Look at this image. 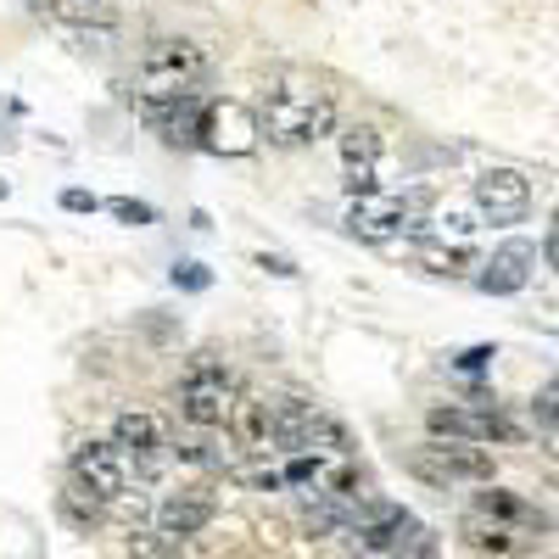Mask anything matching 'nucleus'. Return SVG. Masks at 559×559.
Masks as SVG:
<instances>
[{"instance_id": "nucleus-2", "label": "nucleus", "mask_w": 559, "mask_h": 559, "mask_svg": "<svg viewBox=\"0 0 559 559\" xmlns=\"http://www.w3.org/2000/svg\"><path fill=\"white\" fill-rule=\"evenodd\" d=\"M213 62L197 39L185 34H163L146 45V57H140V102H168V96H197L207 84Z\"/></svg>"}, {"instance_id": "nucleus-18", "label": "nucleus", "mask_w": 559, "mask_h": 559, "mask_svg": "<svg viewBox=\"0 0 559 559\" xmlns=\"http://www.w3.org/2000/svg\"><path fill=\"white\" fill-rule=\"evenodd\" d=\"M51 7V17L57 23H68V28H96V34H112L118 28V12L107 7V0H45Z\"/></svg>"}, {"instance_id": "nucleus-30", "label": "nucleus", "mask_w": 559, "mask_h": 559, "mask_svg": "<svg viewBox=\"0 0 559 559\" xmlns=\"http://www.w3.org/2000/svg\"><path fill=\"white\" fill-rule=\"evenodd\" d=\"M0 202H7V179H0Z\"/></svg>"}, {"instance_id": "nucleus-16", "label": "nucleus", "mask_w": 559, "mask_h": 559, "mask_svg": "<svg viewBox=\"0 0 559 559\" xmlns=\"http://www.w3.org/2000/svg\"><path fill=\"white\" fill-rule=\"evenodd\" d=\"M459 537L471 543L476 554H492V559H515V554L526 548V532H515V526H498V521L476 515V509L459 521Z\"/></svg>"}, {"instance_id": "nucleus-11", "label": "nucleus", "mask_w": 559, "mask_h": 559, "mask_svg": "<svg viewBox=\"0 0 559 559\" xmlns=\"http://www.w3.org/2000/svg\"><path fill=\"white\" fill-rule=\"evenodd\" d=\"M140 112H146V123L168 140V146H197V134H202V90L197 96H168V102H140Z\"/></svg>"}, {"instance_id": "nucleus-24", "label": "nucleus", "mask_w": 559, "mask_h": 559, "mask_svg": "<svg viewBox=\"0 0 559 559\" xmlns=\"http://www.w3.org/2000/svg\"><path fill=\"white\" fill-rule=\"evenodd\" d=\"M532 414L543 419L548 431H559V381H554V386H543V392L532 397Z\"/></svg>"}, {"instance_id": "nucleus-7", "label": "nucleus", "mask_w": 559, "mask_h": 559, "mask_svg": "<svg viewBox=\"0 0 559 559\" xmlns=\"http://www.w3.org/2000/svg\"><path fill=\"white\" fill-rule=\"evenodd\" d=\"M471 197H476V213L487 224H521L532 207V185L521 168H487V174H476Z\"/></svg>"}, {"instance_id": "nucleus-28", "label": "nucleus", "mask_w": 559, "mask_h": 559, "mask_svg": "<svg viewBox=\"0 0 559 559\" xmlns=\"http://www.w3.org/2000/svg\"><path fill=\"white\" fill-rule=\"evenodd\" d=\"M258 263H263L269 274H280V280H292V274H297V263H292V258H269V252H263Z\"/></svg>"}, {"instance_id": "nucleus-23", "label": "nucleus", "mask_w": 559, "mask_h": 559, "mask_svg": "<svg viewBox=\"0 0 559 559\" xmlns=\"http://www.w3.org/2000/svg\"><path fill=\"white\" fill-rule=\"evenodd\" d=\"M107 207H112V213H118L123 224H157V207H152V202H134V197H112Z\"/></svg>"}, {"instance_id": "nucleus-4", "label": "nucleus", "mask_w": 559, "mask_h": 559, "mask_svg": "<svg viewBox=\"0 0 559 559\" xmlns=\"http://www.w3.org/2000/svg\"><path fill=\"white\" fill-rule=\"evenodd\" d=\"M426 431L437 437V442H515L521 437V426L509 419L503 408H492V403H481V408H431L426 414Z\"/></svg>"}, {"instance_id": "nucleus-10", "label": "nucleus", "mask_w": 559, "mask_h": 559, "mask_svg": "<svg viewBox=\"0 0 559 559\" xmlns=\"http://www.w3.org/2000/svg\"><path fill=\"white\" fill-rule=\"evenodd\" d=\"M112 442H118V453L123 459H134V471L140 476H157V464H163V426L152 414H140V408H123L118 419H112Z\"/></svg>"}, {"instance_id": "nucleus-5", "label": "nucleus", "mask_w": 559, "mask_h": 559, "mask_svg": "<svg viewBox=\"0 0 559 559\" xmlns=\"http://www.w3.org/2000/svg\"><path fill=\"white\" fill-rule=\"evenodd\" d=\"M419 197H397V191H364L347 207V229L358 241H397L403 229L414 224Z\"/></svg>"}, {"instance_id": "nucleus-25", "label": "nucleus", "mask_w": 559, "mask_h": 559, "mask_svg": "<svg viewBox=\"0 0 559 559\" xmlns=\"http://www.w3.org/2000/svg\"><path fill=\"white\" fill-rule=\"evenodd\" d=\"M174 286L202 292V286H207V269H202V263H179V269H174Z\"/></svg>"}, {"instance_id": "nucleus-20", "label": "nucleus", "mask_w": 559, "mask_h": 559, "mask_svg": "<svg viewBox=\"0 0 559 559\" xmlns=\"http://www.w3.org/2000/svg\"><path fill=\"white\" fill-rule=\"evenodd\" d=\"M397 559H442V548H437V537L419 526V521H408V532L397 537V548H392Z\"/></svg>"}, {"instance_id": "nucleus-21", "label": "nucleus", "mask_w": 559, "mask_h": 559, "mask_svg": "<svg viewBox=\"0 0 559 559\" xmlns=\"http://www.w3.org/2000/svg\"><path fill=\"white\" fill-rule=\"evenodd\" d=\"M62 515H68L73 526H96V521H102V498H90L84 487H68V492H62Z\"/></svg>"}, {"instance_id": "nucleus-26", "label": "nucleus", "mask_w": 559, "mask_h": 559, "mask_svg": "<svg viewBox=\"0 0 559 559\" xmlns=\"http://www.w3.org/2000/svg\"><path fill=\"white\" fill-rule=\"evenodd\" d=\"M62 207H68V213H96L102 202L90 197V191H62Z\"/></svg>"}, {"instance_id": "nucleus-13", "label": "nucleus", "mask_w": 559, "mask_h": 559, "mask_svg": "<svg viewBox=\"0 0 559 559\" xmlns=\"http://www.w3.org/2000/svg\"><path fill=\"white\" fill-rule=\"evenodd\" d=\"M532 263H537V247H526V241H509V247H498L487 263H481V274H476V286L487 292V297H515L526 280H532Z\"/></svg>"}, {"instance_id": "nucleus-29", "label": "nucleus", "mask_w": 559, "mask_h": 559, "mask_svg": "<svg viewBox=\"0 0 559 559\" xmlns=\"http://www.w3.org/2000/svg\"><path fill=\"white\" fill-rule=\"evenodd\" d=\"M492 358H498L492 347H471V353L459 358V369H481V364H492Z\"/></svg>"}, {"instance_id": "nucleus-27", "label": "nucleus", "mask_w": 559, "mask_h": 559, "mask_svg": "<svg viewBox=\"0 0 559 559\" xmlns=\"http://www.w3.org/2000/svg\"><path fill=\"white\" fill-rule=\"evenodd\" d=\"M543 258H548V269H559V213H554L548 236H543Z\"/></svg>"}, {"instance_id": "nucleus-15", "label": "nucleus", "mask_w": 559, "mask_h": 559, "mask_svg": "<svg viewBox=\"0 0 559 559\" xmlns=\"http://www.w3.org/2000/svg\"><path fill=\"white\" fill-rule=\"evenodd\" d=\"M476 515H487V521H498V526H515V532H543L548 526V515L537 503H526L521 492H503V487H487V492H476Z\"/></svg>"}, {"instance_id": "nucleus-17", "label": "nucleus", "mask_w": 559, "mask_h": 559, "mask_svg": "<svg viewBox=\"0 0 559 559\" xmlns=\"http://www.w3.org/2000/svg\"><path fill=\"white\" fill-rule=\"evenodd\" d=\"M229 426H236V437H241L247 453H269L274 448V403L269 397H236Z\"/></svg>"}, {"instance_id": "nucleus-22", "label": "nucleus", "mask_w": 559, "mask_h": 559, "mask_svg": "<svg viewBox=\"0 0 559 559\" xmlns=\"http://www.w3.org/2000/svg\"><path fill=\"white\" fill-rule=\"evenodd\" d=\"M419 263H426L431 274H464L471 269V252L464 247H419Z\"/></svg>"}, {"instance_id": "nucleus-9", "label": "nucleus", "mask_w": 559, "mask_h": 559, "mask_svg": "<svg viewBox=\"0 0 559 559\" xmlns=\"http://www.w3.org/2000/svg\"><path fill=\"white\" fill-rule=\"evenodd\" d=\"M197 146L224 152V157H241V152H252V146H258V118H252L241 102H207Z\"/></svg>"}, {"instance_id": "nucleus-8", "label": "nucleus", "mask_w": 559, "mask_h": 559, "mask_svg": "<svg viewBox=\"0 0 559 559\" xmlns=\"http://www.w3.org/2000/svg\"><path fill=\"white\" fill-rule=\"evenodd\" d=\"M414 471L426 481H492V453L481 442H437L426 453H414Z\"/></svg>"}, {"instance_id": "nucleus-19", "label": "nucleus", "mask_w": 559, "mask_h": 559, "mask_svg": "<svg viewBox=\"0 0 559 559\" xmlns=\"http://www.w3.org/2000/svg\"><path fill=\"white\" fill-rule=\"evenodd\" d=\"M129 559H185V554H179V537H168V532H134Z\"/></svg>"}, {"instance_id": "nucleus-6", "label": "nucleus", "mask_w": 559, "mask_h": 559, "mask_svg": "<svg viewBox=\"0 0 559 559\" xmlns=\"http://www.w3.org/2000/svg\"><path fill=\"white\" fill-rule=\"evenodd\" d=\"M73 487H84L102 503H118L129 492V464H123L118 442H79L73 448Z\"/></svg>"}, {"instance_id": "nucleus-12", "label": "nucleus", "mask_w": 559, "mask_h": 559, "mask_svg": "<svg viewBox=\"0 0 559 559\" xmlns=\"http://www.w3.org/2000/svg\"><path fill=\"white\" fill-rule=\"evenodd\" d=\"M376 168H381V129H376V123H347V129H342V174H347V191H353V197L376 191Z\"/></svg>"}, {"instance_id": "nucleus-14", "label": "nucleus", "mask_w": 559, "mask_h": 559, "mask_svg": "<svg viewBox=\"0 0 559 559\" xmlns=\"http://www.w3.org/2000/svg\"><path fill=\"white\" fill-rule=\"evenodd\" d=\"M213 526V498L207 492H168L163 503H157V532H168V537H197V532H207Z\"/></svg>"}, {"instance_id": "nucleus-1", "label": "nucleus", "mask_w": 559, "mask_h": 559, "mask_svg": "<svg viewBox=\"0 0 559 559\" xmlns=\"http://www.w3.org/2000/svg\"><path fill=\"white\" fill-rule=\"evenodd\" d=\"M252 118H258V134L280 152L313 146V140H324L336 129V90L308 68H286L263 84Z\"/></svg>"}, {"instance_id": "nucleus-3", "label": "nucleus", "mask_w": 559, "mask_h": 559, "mask_svg": "<svg viewBox=\"0 0 559 559\" xmlns=\"http://www.w3.org/2000/svg\"><path fill=\"white\" fill-rule=\"evenodd\" d=\"M236 397H241V386H236V376H229L218 358H197V364L179 376V386H174L179 419H185V426H197V431L229 426V408H236Z\"/></svg>"}]
</instances>
